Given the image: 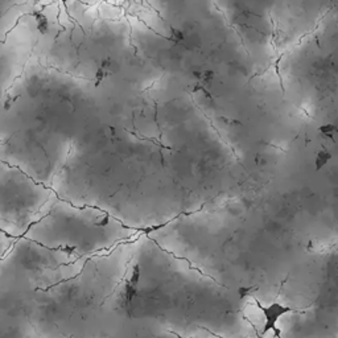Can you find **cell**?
I'll return each instance as SVG.
<instances>
[{
    "mask_svg": "<svg viewBox=\"0 0 338 338\" xmlns=\"http://www.w3.org/2000/svg\"><path fill=\"white\" fill-rule=\"evenodd\" d=\"M258 303V301H256ZM259 308L262 309L264 317H266V324H264V333H267L268 331H274L276 333V337L280 336L279 331L276 329V321L280 319V316L286 315V313L291 312L292 309L290 307H283L279 303H274L270 307H262V305L258 303Z\"/></svg>",
    "mask_w": 338,
    "mask_h": 338,
    "instance_id": "cell-1",
    "label": "cell"
},
{
    "mask_svg": "<svg viewBox=\"0 0 338 338\" xmlns=\"http://www.w3.org/2000/svg\"><path fill=\"white\" fill-rule=\"evenodd\" d=\"M139 280H140V267L139 264H136L132 268V272L130 275V278L124 284V290L122 292L121 296V303L122 307H128L130 303L134 300V297L138 293V286H139Z\"/></svg>",
    "mask_w": 338,
    "mask_h": 338,
    "instance_id": "cell-2",
    "label": "cell"
},
{
    "mask_svg": "<svg viewBox=\"0 0 338 338\" xmlns=\"http://www.w3.org/2000/svg\"><path fill=\"white\" fill-rule=\"evenodd\" d=\"M251 291H254V287H251V288H242L239 293H241V296H247L248 292H251Z\"/></svg>",
    "mask_w": 338,
    "mask_h": 338,
    "instance_id": "cell-3",
    "label": "cell"
}]
</instances>
